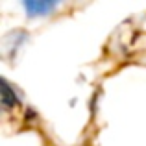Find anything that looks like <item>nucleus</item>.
<instances>
[{
  "instance_id": "1",
  "label": "nucleus",
  "mask_w": 146,
  "mask_h": 146,
  "mask_svg": "<svg viewBox=\"0 0 146 146\" xmlns=\"http://www.w3.org/2000/svg\"><path fill=\"white\" fill-rule=\"evenodd\" d=\"M57 7L56 2H24V9L28 17H44Z\"/></svg>"
},
{
  "instance_id": "2",
  "label": "nucleus",
  "mask_w": 146,
  "mask_h": 146,
  "mask_svg": "<svg viewBox=\"0 0 146 146\" xmlns=\"http://www.w3.org/2000/svg\"><path fill=\"white\" fill-rule=\"evenodd\" d=\"M2 104H4V109H11V107H15V104H17V96H15V91H11L9 83L4 80V89H2Z\"/></svg>"
}]
</instances>
